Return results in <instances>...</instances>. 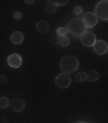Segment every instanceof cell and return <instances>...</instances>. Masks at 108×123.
Listing matches in <instances>:
<instances>
[{
  "mask_svg": "<svg viewBox=\"0 0 108 123\" xmlns=\"http://www.w3.org/2000/svg\"><path fill=\"white\" fill-rule=\"evenodd\" d=\"M13 17L15 20H20L22 18V13L20 12H16L13 13Z\"/></svg>",
  "mask_w": 108,
  "mask_h": 123,
  "instance_id": "cell-21",
  "label": "cell"
},
{
  "mask_svg": "<svg viewBox=\"0 0 108 123\" xmlns=\"http://www.w3.org/2000/svg\"><path fill=\"white\" fill-rule=\"evenodd\" d=\"M87 80L90 82H95L99 79L100 74L95 70H90L87 73Z\"/></svg>",
  "mask_w": 108,
  "mask_h": 123,
  "instance_id": "cell-12",
  "label": "cell"
},
{
  "mask_svg": "<svg viewBox=\"0 0 108 123\" xmlns=\"http://www.w3.org/2000/svg\"><path fill=\"white\" fill-rule=\"evenodd\" d=\"M48 1L56 5L57 6H63L66 5L70 1V0H48Z\"/></svg>",
  "mask_w": 108,
  "mask_h": 123,
  "instance_id": "cell-17",
  "label": "cell"
},
{
  "mask_svg": "<svg viewBox=\"0 0 108 123\" xmlns=\"http://www.w3.org/2000/svg\"><path fill=\"white\" fill-rule=\"evenodd\" d=\"M11 106L13 111L17 112H20L25 107V102L21 98H16L12 101Z\"/></svg>",
  "mask_w": 108,
  "mask_h": 123,
  "instance_id": "cell-9",
  "label": "cell"
},
{
  "mask_svg": "<svg viewBox=\"0 0 108 123\" xmlns=\"http://www.w3.org/2000/svg\"><path fill=\"white\" fill-rule=\"evenodd\" d=\"M35 1H36V0H25V3L29 5H32L34 4Z\"/></svg>",
  "mask_w": 108,
  "mask_h": 123,
  "instance_id": "cell-23",
  "label": "cell"
},
{
  "mask_svg": "<svg viewBox=\"0 0 108 123\" xmlns=\"http://www.w3.org/2000/svg\"><path fill=\"white\" fill-rule=\"evenodd\" d=\"M68 32L73 36L78 37L86 32L87 27L83 20L80 18H75L70 21L67 24Z\"/></svg>",
  "mask_w": 108,
  "mask_h": 123,
  "instance_id": "cell-1",
  "label": "cell"
},
{
  "mask_svg": "<svg viewBox=\"0 0 108 123\" xmlns=\"http://www.w3.org/2000/svg\"><path fill=\"white\" fill-rule=\"evenodd\" d=\"M79 67V61L73 56H66L61 59L60 68L63 71L67 74H71L76 71Z\"/></svg>",
  "mask_w": 108,
  "mask_h": 123,
  "instance_id": "cell-2",
  "label": "cell"
},
{
  "mask_svg": "<svg viewBox=\"0 0 108 123\" xmlns=\"http://www.w3.org/2000/svg\"><path fill=\"white\" fill-rule=\"evenodd\" d=\"M9 105V100L6 97H0V109H5Z\"/></svg>",
  "mask_w": 108,
  "mask_h": 123,
  "instance_id": "cell-14",
  "label": "cell"
},
{
  "mask_svg": "<svg viewBox=\"0 0 108 123\" xmlns=\"http://www.w3.org/2000/svg\"><path fill=\"white\" fill-rule=\"evenodd\" d=\"M7 62L8 66L13 68H19L22 64V59L19 54L14 53L8 57Z\"/></svg>",
  "mask_w": 108,
  "mask_h": 123,
  "instance_id": "cell-8",
  "label": "cell"
},
{
  "mask_svg": "<svg viewBox=\"0 0 108 123\" xmlns=\"http://www.w3.org/2000/svg\"><path fill=\"white\" fill-rule=\"evenodd\" d=\"M82 44L85 47H90L93 46L96 42V36L91 32H85L80 38Z\"/></svg>",
  "mask_w": 108,
  "mask_h": 123,
  "instance_id": "cell-5",
  "label": "cell"
},
{
  "mask_svg": "<svg viewBox=\"0 0 108 123\" xmlns=\"http://www.w3.org/2000/svg\"></svg>",
  "mask_w": 108,
  "mask_h": 123,
  "instance_id": "cell-24",
  "label": "cell"
},
{
  "mask_svg": "<svg viewBox=\"0 0 108 123\" xmlns=\"http://www.w3.org/2000/svg\"><path fill=\"white\" fill-rule=\"evenodd\" d=\"M76 81L78 82H83L87 80V74L86 73L80 71L78 72L76 75Z\"/></svg>",
  "mask_w": 108,
  "mask_h": 123,
  "instance_id": "cell-16",
  "label": "cell"
},
{
  "mask_svg": "<svg viewBox=\"0 0 108 123\" xmlns=\"http://www.w3.org/2000/svg\"><path fill=\"white\" fill-rule=\"evenodd\" d=\"M74 12L75 15H82L83 13V8L81 6H76L74 10Z\"/></svg>",
  "mask_w": 108,
  "mask_h": 123,
  "instance_id": "cell-19",
  "label": "cell"
},
{
  "mask_svg": "<svg viewBox=\"0 0 108 123\" xmlns=\"http://www.w3.org/2000/svg\"><path fill=\"white\" fill-rule=\"evenodd\" d=\"M70 43V41L69 38L66 36H63L59 38V44L61 47H67L68 46H69Z\"/></svg>",
  "mask_w": 108,
  "mask_h": 123,
  "instance_id": "cell-15",
  "label": "cell"
},
{
  "mask_svg": "<svg viewBox=\"0 0 108 123\" xmlns=\"http://www.w3.org/2000/svg\"><path fill=\"white\" fill-rule=\"evenodd\" d=\"M87 28H93L96 25L98 18L95 13L92 12H88L85 14L82 18Z\"/></svg>",
  "mask_w": 108,
  "mask_h": 123,
  "instance_id": "cell-6",
  "label": "cell"
},
{
  "mask_svg": "<svg viewBox=\"0 0 108 123\" xmlns=\"http://www.w3.org/2000/svg\"><path fill=\"white\" fill-rule=\"evenodd\" d=\"M36 30L39 34H47L50 30V25L49 23L46 20H40L36 24Z\"/></svg>",
  "mask_w": 108,
  "mask_h": 123,
  "instance_id": "cell-10",
  "label": "cell"
},
{
  "mask_svg": "<svg viewBox=\"0 0 108 123\" xmlns=\"http://www.w3.org/2000/svg\"><path fill=\"white\" fill-rule=\"evenodd\" d=\"M97 17L103 21H108V0H101L98 2L95 8Z\"/></svg>",
  "mask_w": 108,
  "mask_h": 123,
  "instance_id": "cell-3",
  "label": "cell"
},
{
  "mask_svg": "<svg viewBox=\"0 0 108 123\" xmlns=\"http://www.w3.org/2000/svg\"><path fill=\"white\" fill-rule=\"evenodd\" d=\"M51 42L53 45L57 46V44H59V39L57 37H53L51 39Z\"/></svg>",
  "mask_w": 108,
  "mask_h": 123,
  "instance_id": "cell-22",
  "label": "cell"
},
{
  "mask_svg": "<svg viewBox=\"0 0 108 123\" xmlns=\"http://www.w3.org/2000/svg\"><path fill=\"white\" fill-rule=\"evenodd\" d=\"M55 83L59 88L65 89L70 86L71 83V79L69 74L62 73L57 75L55 79Z\"/></svg>",
  "mask_w": 108,
  "mask_h": 123,
  "instance_id": "cell-4",
  "label": "cell"
},
{
  "mask_svg": "<svg viewBox=\"0 0 108 123\" xmlns=\"http://www.w3.org/2000/svg\"><path fill=\"white\" fill-rule=\"evenodd\" d=\"M45 10H46V12L49 13H54L56 12V10H57V6L47 0V3L45 6Z\"/></svg>",
  "mask_w": 108,
  "mask_h": 123,
  "instance_id": "cell-13",
  "label": "cell"
},
{
  "mask_svg": "<svg viewBox=\"0 0 108 123\" xmlns=\"http://www.w3.org/2000/svg\"><path fill=\"white\" fill-rule=\"evenodd\" d=\"M8 83V78L6 76H4V75H1L0 76V84L5 85L7 84Z\"/></svg>",
  "mask_w": 108,
  "mask_h": 123,
  "instance_id": "cell-20",
  "label": "cell"
},
{
  "mask_svg": "<svg viewBox=\"0 0 108 123\" xmlns=\"http://www.w3.org/2000/svg\"><path fill=\"white\" fill-rule=\"evenodd\" d=\"M68 30L65 27H59L58 29L56 30V33H57V36L59 37H63V36H65L68 33Z\"/></svg>",
  "mask_w": 108,
  "mask_h": 123,
  "instance_id": "cell-18",
  "label": "cell"
},
{
  "mask_svg": "<svg viewBox=\"0 0 108 123\" xmlns=\"http://www.w3.org/2000/svg\"><path fill=\"white\" fill-rule=\"evenodd\" d=\"M93 49L98 55H104L108 51V44L105 41L99 40L93 46Z\"/></svg>",
  "mask_w": 108,
  "mask_h": 123,
  "instance_id": "cell-7",
  "label": "cell"
},
{
  "mask_svg": "<svg viewBox=\"0 0 108 123\" xmlns=\"http://www.w3.org/2000/svg\"><path fill=\"white\" fill-rule=\"evenodd\" d=\"M24 40V36L22 32L15 31L12 33L10 36L11 42L15 45H19L22 44Z\"/></svg>",
  "mask_w": 108,
  "mask_h": 123,
  "instance_id": "cell-11",
  "label": "cell"
}]
</instances>
